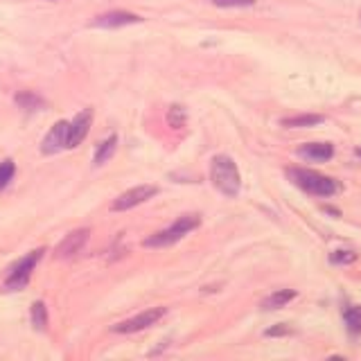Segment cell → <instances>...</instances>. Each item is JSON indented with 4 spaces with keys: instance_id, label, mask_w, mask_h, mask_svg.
Listing matches in <instances>:
<instances>
[{
    "instance_id": "obj_1",
    "label": "cell",
    "mask_w": 361,
    "mask_h": 361,
    "mask_svg": "<svg viewBox=\"0 0 361 361\" xmlns=\"http://www.w3.org/2000/svg\"><path fill=\"white\" fill-rule=\"evenodd\" d=\"M210 180H212V185L228 199H235L242 190L240 167H237V163L226 154H217L210 161Z\"/></svg>"
},
{
    "instance_id": "obj_2",
    "label": "cell",
    "mask_w": 361,
    "mask_h": 361,
    "mask_svg": "<svg viewBox=\"0 0 361 361\" xmlns=\"http://www.w3.org/2000/svg\"><path fill=\"white\" fill-rule=\"evenodd\" d=\"M287 176L293 185H298L302 192H307L312 197H334L341 185L336 183L334 178L325 176L321 172H314V169H307V167H289L287 169Z\"/></svg>"
},
{
    "instance_id": "obj_3",
    "label": "cell",
    "mask_w": 361,
    "mask_h": 361,
    "mask_svg": "<svg viewBox=\"0 0 361 361\" xmlns=\"http://www.w3.org/2000/svg\"><path fill=\"white\" fill-rule=\"evenodd\" d=\"M201 226V217L197 212H190V214H180V217L169 226L165 231H158L154 235H149L147 240L142 242L145 248H163V246H172L176 242L183 240L185 235H190L195 228Z\"/></svg>"
},
{
    "instance_id": "obj_4",
    "label": "cell",
    "mask_w": 361,
    "mask_h": 361,
    "mask_svg": "<svg viewBox=\"0 0 361 361\" xmlns=\"http://www.w3.org/2000/svg\"><path fill=\"white\" fill-rule=\"evenodd\" d=\"M43 253H45L43 248H37V251L23 255L18 262L9 269V274L5 278V289L7 291H18V289L25 287L30 282V278H32V271L37 269V264L41 262Z\"/></svg>"
},
{
    "instance_id": "obj_5",
    "label": "cell",
    "mask_w": 361,
    "mask_h": 361,
    "mask_svg": "<svg viewBox=\"0 0 361 361\" xmlns=\"http://www.w3.org/2000/svg\"><path fill=\"white\" fill-rule=\"evenodd\" d=\"M167 314V307H152L147 312H140L138 316H133V319L129 321H122L118 325H113L111 330L116 334H133V332H142L147 330L149 325H156L158 321L163 319V316Z\"/></svg>"
},
{
    "instance_id": "obj_6",
    "label": "cell",
    "mask_w": 361,
    "mask_h": 361,
    "mask_svg": "<svg viewBox=\"0 0 361 361\" xmlns=\"http://www.w3.org/2000/svg\"><path fill=\"white\" fill-rule=\"evenodd\" d=\"M158 195V188L156 185H135L127 192H122V195L111 203V210L113 212H124V210H131L135 206H140V203L149 201L152 197Z\"/></svg>"
},
{
    "instance_id": "obj_7",
    "label": "cell",
    "mask_w": 361,
    "mask_h": 361,
    "mask_svg": "<svg viewBox=\"0 0 361 361\" xmlns=\"http://www.w3.org/2000/svg\"><path fill=\"white\" fill-rule=\"evenodd\" d=\"M68 133H71V122L59 120L52 124V129L45 133V138L41 142V154L52 156L59 154L61 149H68Z\"/></svg>"
},
{
    "instance_id": "obj_8",
    "label": "cell",
    "mask_w": 361,
    "mask_h": 361,
    "mask_svg": "<svg viewBox=\"0 0 361 361\" xmlns=\"http://www.w3.org/2000/svg\"><path fill=\"white\" fill-rule=\"evenodd\" d=\"M90 240V228H77L73 233H68L63 240L56 244L54 248V257L56 259H68L75 257L77 253H82V248L88 244Z\"/></svg>"
},
{
    "instance_id": "obj_9",
    "label": "cell",
    "mask_w": 361,
    "mask_h": 361,
    "mask_svg": "<svg viewBox=\"0 0 361 361\" xmlns=\"http://www.w3.org/2000/svg\"><path fill=\"white\" fill-rule=\"evenodd\" d=\"M90 127H93V109H84L79 111L71 122V133H68V149H75L84 142L88 135Z\"/></svg>"
},
{
    "instance_id": "obj_10",
    "label": "cell",
    "mask_w": 361,
    "mask_h": 361,
    "mask_svg": "<svg viewBox=\"0 0 361 361\" xmlns=\"http://www.w3.org/2000/svg\"><path fill=\"white\" fill-rule=\"evenodd\" d=\"M142 18L129 14V11H109V14H102L97 16L90 25L93 27H102V30H118L124 25H133V23H140Z\"/></svg>"
},
{
    "instance_id": "obj_11",
    "label": "cell",
    "mask_w": 361,
    "mask_h": 361,
    "mask_svg": "<svg viewBox=\"0 0 361 361\" xmlns=\"http://www.w3.org/2000/svg\"><path fill=\"white\" fill-rule=\"evenodd\" d=\"M298 156L310 163H325L334 156L332 142H307L298 147Z\"/></svg>"
},
{
    "instance_id": "obj_12",
    "label": "cell",
    "mask_w": 361,
    "mask_h": 361,
    "mask_svg": "<svg viewBox=\"0 0 361 361\" xmlns=\"http://www.w3.org/2000/svg\"><path fill=\"white\" fill-rule=\"evenodd\" d=\"M296 296H298V293L293 291V289H278V291H274L271 296H267V298L262 300V310H264V312L282 310L285 305H289Z\"/></svg>"
},
{
    "instance_id": "obj_13",
    "label": "cell",
    "mask_w": 361,
    "mask_h": 361,
    "mask_svg": "<svg viewBox=\"0 0 361 361\" xmlns=\"http://www.w3.org/2000/svg\"><path fill=\"white\" fill-rule=\"evenodd\" d=\"M325 118L323 116H314V113H302V116H293V118H282L280 124L287 129H305V127H314V124H321Z\"/></svg>"
},
{
    "instance_id": "obj_14",
    "label": "cell",
    "mask_w": 361,
    "mask_h": 361,
    "mask_svg": "<svg viewBox=\"0 0 361 361\" xmlns=\"http://www.w3.org/2000/svg\"><path fill=\"white\" fill-rule=\"evenodd\" d=\"M116 147H118V135L113 133V135H109V138L97 147L93 163H95L97 167H99V165H106V163L111 161V158H113V154H116Z\"/></svg>"
},
{
    "instance_id": "obj_15",
    "label": "cell",
    "mask_w": 361,
    "mask_h": 361,
    "mask_svg": "<svg viewBox=\"0 0 361 361\" xmlns=\"http://www.w3.org/2000/svg\"><path fill=\"white\" fill-rule=\"evenodd\" d=\"M30 319H32V325L37 327L39 332L48 330V307H45V302H43V300L32 302V307H30Z\"/></svg>"
},
{
    "instance_id": "obj_16",
    "label": "cell",
    "mask_w": 361,
    "mask_h": 361,
    "mask_svg": "<svg viewBox=\"0 0 361 361\" xmlns=\"http://www.w3.org/2000/svg\"><path fill=\"white\" fill-rule=\"evenodd\" d=\"M14 99H16V104L25 111H39L45 106V99L39 97L37 93H32V90H20V93H16Z\"/></svg>"
},
{
    "instance_id": "obj_17",
    "label": "cell",
    "mask_w": 361,
    "mask_h": 361,
    "mask_svg": "<svg viewBox=\"0 0 361 361\" xmlns=\"http://www.w3.org/2000/svg\"><path fill=\"white\" fill-rule=\"evenodd\" d=\"M343 321L350 334H361V305H353L343 312Z\"/></svg>"
},
{
    "instance_id": "obj_18",
    "label": "cell",
    "mask_w": 361,
    "mask_h": 361,
    "mask_svg": "<svg viewBox=\"0 0 361 361\" xmlns=\"http://www.w3.org/2000/svg\"><path fill=\"white\" fill-rule=\"evenodd\" d=\"M167 122H169V127H174V129L185 127V122H188V111H185L183 106H180V104L169 106V111H167Z\"/></svg>"
},
{
    "instance_id": "obj_19",
    "label": "cell",
    "mask_w": 361,
    "mask_h": 361,
    "mask_svg": "<svg viewBox=\"0 0 361 361\" xmlns=\"http://www.w3.org/2000/svg\"><path fill=\"white\" fill-rule=\"evenodd\" d=\"M14 174H16V163L11 161V158H5V161H0V192H3L11 183Z\"/></svg>"
},
{
    "instance_id": "obj_20",
    "label": "cell",
    "mask_w": 361,
    "mask_h": 361,
    "mask_svg": "<svg viewBox=\"0 0 361 361\" xmlns=\"http://www.w3.org/2000/svg\"><path fill=\"white\" fill-rule=\"evenodd\" d=\"M210 3L221 9H242V7H253L257 0H210Z\"/></svg>"
},
{
    "instance_id": "obj_21",
    "label": "cell",
    "mask_w": 361,
    "mask_h": 361,
    "mask_svg": "<svg viewBox=\"0 0 361 361\" xmlns=\"http://www.w3.org/2000/svg\"><path fill=\"white\" fill-rule=\"evenodd\" d=\"M332 262L334 264H350V262H355L357 259V253H353V251H336V253H332Z\"/></svg>"
},
{
    "instance_id": "obj_22",
    "label": "cell",
    "mask_w": 361,
    "mask_h": 361,
    "mask_svg": "<svg viewBox=\"0 0 361 361\" xmlns=\"http://www.w3.org/2000/svg\"><path fill=\"white\" fill-rule=\"evenodd\" d=\"M289 330L287 327H271V330H267V336H276V334H287Z\"/></svg>"
},
{
    "instance_id": "obj_23",
    "label": "cell",
    "mask_w": 361,
    "mask_h": 361,
    "mask_svg": "<svg viewBox=\"0 0 361 361\" xmlns=\"http://www.w3.org/2000/svg\"><path fill=\"white\" fill-rule=\"evenodd\" d=\"M355 154H357V156L361 158V147H357V149H355Z\"/></svg>"
},
{
    "instance_id": "obj_24",
    "label": "cell",
    "mask_w": 361,
    "mask_h": 361,
    "mask_svg": "<svg viewBox=\"0 0 361 361\" xmlns=\"http://www.w3.org/2000/svg\"><path fill=\"white\" fill-rule=\"evenodd\" d=\"M50 3H56V0H50Z\"/></svg>"
}]
</instances>
